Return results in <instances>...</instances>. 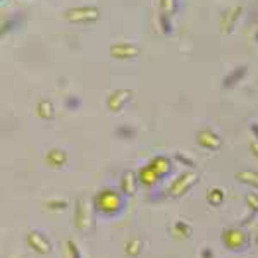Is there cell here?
Returning a JSON list of instances; mask_svg holds the SVG:
<instances>
[{
	"label": "cell",
	"instance_id": "d6986e66",
	"mask_svg": "<svg viewBox=\"0 0 258 258\" xmlns=\"http://www.w3.org/2000/svg\"><path fill=\"white\" fill-rule=\"evenodd\" d=\"M141 239H129L126 244H124V251H126L127 256H138L141 253Z\"/></svg>",
	"mask_w": 258,
	"mask_h": 258
},
{
	"label": "cell",
	"instance_id": "6da1fadb",
	"mask_svg": "<svg viewBox=\"0 0 258 258\" xmlns=\"http://www.w3.org/2000/svg\"><path fill=\"white\" fill-rule=\"evenodd\" d=\"M93 209L100 212L102 215L114 217L124 209V198L122 193H117L115 189H102L95 195L93 198Z\"/></svg>",
	"mask_w": 258,
	"mask_h": 258
},
{
	"label": "cell",
	"instance_id": "ba28073f",
	"mask_svg": "<svg viewBox=\"0 0 258 258\" xmlns=\"http://www.w3.org/2000/svg\"><path fill=\"white\" fill-rule=\"evenodd\" d=\"M112 57L115 59H135V57L140 55V48L133 47V45H112L110 48Z\"/></svg>",
	"mask_w": 258,
	"mask_h": 258
},
{
	"label": "cell",
	"instance_id": "e0dca14e",
	"mask_svg": "<svg viewBox=\"0 0 258 258\" xmlns=\"http://www.w3.org/2000/svg\"><path fill=\"white\" fill-rule=\"evenodd\" d=\"M207 202H209L210 205H214V207L222 205V203H224V189L217 188V186L210 188L209 193H207Z\"/></svg>",
	"mask_w": 258,
	"mask_h": 258
},
{
	"label": "cell",
	"instance_id": "9a60e30c",
	"mask_svg": "<svg viewBox=\"0 0 258 258\" xmlns=\"http://www.w3.org/2000/svg\"><path fill=\"white\" fill-rule=\"evenodd\" d=\"M138 179L141 181V184H145V186H153L157 181H159V176H157V172L153 170L150 165H147V167H143L140 170V174H138Z\"/></svg>",
	"mask_w": 258,
	"mask_h": 258
},
{
	"label": "cell",
	"instance_id": "7402d4cb",
	"mask_svg": "<svg viewBox=\"0 0 258 258\" xmlns=\"http://www.w3.org/2000/svg\"><path fill=\"white\" fill-rule=\"evenodd\" d=\"M160 6H162V14L169 16L176 11V0H162Z\"/></svg>",
	"mask_w": 258,
	"mask_h": 258
},
{
	"label": "cell",
	"instance_id": "5b68a950",
	"mask_svg": "<svg viewBox=\"0 0 258 258\" xmlns=\"http://www.w3.org/2000/svg\"><path fill=\"white\" fill-rule=\"evenodd\" d=\"M26 241L36 253H40V255H48V253L52 251L50 239L40 231H30V232H28V236H26Z\"/></svg>",
	"mask_w": 258,
	"mask_h": 258
},
{
	"label": "cell",
	"instance_id": "cb8c5ba5",
	"mask_svg": "<svg viewBox=\"0 0 258 258\" xmlns=\"http://www.w3.org/2000/svg\"><path fill=\"white\" fill-rule=\"evenodd\" d=\"M66 107H68L69 110H78L81 107V100L78 97H68V100H66Z\"/></svg>",
	"mask_w": 258,
	"mask_h": 258
},
{
	"label": "cell",
	"instance_id": "8fae6325",
	"mask_svg": "<svg viewBox=\"0 0 258 258\" xmlns=\"http://www.w3.org/2000/svg\"><path fill=\"white\" fill-rule=\"evenodd\" d=\"M136 191V174L133 170H126L120 177V193L124 197H133Z\"/></svg>",
	"mask_w": 258,
	"mask_h": 258
},
{
	"label": "cell",
	"instance_id": "2e32d148",
	"mask_svg": "<svg viewBox=\"0 0 258 258\" xmlns=\"http://www.w3.org/2000/svg\"><path fill=\"white\" fill-rule=\"evenodd\" d=\"M36 112H38V115L41 119L50 120L53 117V114H55V109H53L52 102H48V100H41V102L38 103V107H36Z\"/></svg>",
	"mask_w": 258,
	"mask_h": 258
},
{
	"label": "cell",
	"instance_id": "ffe728a7",
	"mask_svg": "<svg viewBox=\"0 0 258 258\" xmlns=\"http://www.w3.org/2000/svg\"><path fill=\"white\" fill-rule=\"evenodd\" d=\"M115 136H119L122 140H133L136 136V129L129 126V124H122V126L115 127Z\"/></svg>",
	"mask_w": 258,
	"mask_h": 258
},
{
	"label": "cell",
	"instance_id": "52a82bcc",
	"mask_svg": "<svg viewBox=\"0 0 258 258\" xmlns=\"http://www.w3.org/2000/svg\"><path fill=\"white\" fill-rule=\"evenodd\" d=\"M197 141L200 147H203L207 150H214V152L215 150H220V147H222V140H220L212 129H202L197 135Z\"/></svg>",
	"mask_w": 258,
	"mask_h": 258
},
{
	"label": "cell",
	"instance_id": "d4e9b609",
	"mask_svg": "<svg viewBox=\"0 0 258 258\" xmlns=\"http://www.w3.org/2000/svg\"><path fill=\"white\" fill-rule=\"evenodd\" d=\"M66 246H68L69 253H71V256H73V258H83V256H81V253H80V249H78V246H76V243H74L73 239L66 241Z\"/></svg>",
	"mask_w": 258,
	"mask_h": 258
},
{
	"label": "cell",
	"instance_id": "5bb4252c",
	"mask_svg": "<svg viewBox=\"0 0 258 258\" xmlns=\"http://www.w3.org/2000/svg\"><path fill=\"white\" fill-rule=\"evenodd\" d=\"M236 179L239 182H244V184H249L253 188H258V172L256 170H239L236 172Z\"/></svg>",
	"mask_w": 258,
	"mask_h": 258
},
{
	"label": "cell",
	"instance_id": "603a6c76",
	"mask_svg": "<svg viewBox=\"0 0 258 258\" xmlns=\"http://www.w3.org/2000/svg\"><path fill=\"white\" fill-rule=\"evenodd\" d=\"M246 203L249 205V209H251V217H253L258 210V195H255V193L246 195Z\"/></svg>",
	"mask_w": 258,
	"mask_h": 258
},
{
	"label": "cell",
	"instance_id": "8992f818",
	"mask_svg": "<svg viewBox=\"0 0 258 258\" xmlns=\"http://www.w3.org/2000/svg\"><path fill=\"white\" fill-rule=\"evenodd\" d=\"M131 98H133L131 90H115L109 97V100H107V107L112 112H119L127 105Z\"/></svg>",
	"mask_w": 258,
	"mask_h": 258
},
{
	"label": "cell",
	"instance_id": "ac0fdd59",
	"mask_svg": "<svg viewBox=\"0 0 258 258\" xmlns=\"http://www.w3.org/2000/svg\"><path fill=\"white\" fill-rule=\"evenodd\" d=\"M172 232H174V236H177V238L186 239V238H189V234H191V227L188 222H184V220H177V222L172 226Z\"/></svg>",
	"mask_w": 258,
	"mask_h": 258
},
{
	"label": "cell",
	"instance_id": "4316f807",
	"mask_svg": "<svg viewBox=\"0 0 258 258\" xmlns=\"http://www.w3.org/2000/svg\"><path fill=\"white\" fill-rule=\"evenodd\" d=\"M160 21H162V30H164V33L165 35H170V33H172V26H170V23L167 19V14H162Z\"/></svg>",
	"mask_w": 258,
	"mask_h": 258
},
{
	"label": "cell",
	"instance_id": "4fadbf2b",
	"mask_svg": "<svg viewBox=\"0 0 258 258\" xmlns=\"http://www.w3.org/2000/svg\"><path fill=\"white\" fill-rule=\"evenodd\" d=\"M66 160H68V155H66L64 150H60V148L48 150V153H47V162H48V164L55 165V167H62V165L66 164Z\"/></svg>",
	"mask_w": 258,
	"mask_h": 258
},
{
	"label": "cell",
	"instance_id": "44dd1931",
	"mask_svg": "<svg viewBox=\"0 0 258 258\" xmlns=\"http://www.w3.org/2000/svg\"><path fill=\"white\" fill-rule=\"evenodd\" d=\"M45 207H47L48 210H66L68 209V202H64V200H59V202H45Z\"/></svg>",
	"mask_w": 258,
	"mask_h": 258
},
{
	"label": "cell",
	"instance_id": "277c9868",
	"mask_svg": "<svg viewBox=\"0 0 258 258\" xmlns=\"http://www.w3.org/2000/svg\"><path fill=\"white\" fill-rule=\"evenodd\" d=\"M198 182V174L197 172H184V174H181L176 181L172 182V186H170V189H169V193H170V197H182V195L188 191L191 186H195Z\"/></svg>",
	"mask_w": 258,
	"mask_h": 258
},
{
	"label": "cell",
	"instance_id": "484cf974",
	"mask_svg": "<svg viewBox=\"0 0 258 258\" xmlns=\"http://www.w3.org/2000/svg\"><path fill=\"white\" fill-rule=\"evenodd\" d=\"M174 159H176V160H179V162H181L182 165H186V167H195V162L191 160V159H188V157H184V155H182L181 152H177L176 155H174Z\"/></svg>",
	"mask_w": 258,
	"mask_h": 258
},
{
	"label": "cell",
	"instance_id": "9c48e42d",
	"mask_svg": "<svg viewBox=\"0 0 258 258\" xmlns=\"http://www.w3.org/2000/svg\"><path fill=\"white\" fill-rule=\"evenodd\" d=\"M91 209L86 205V202H78V207H76V227L78 229H83V231H88V227L85 226L86 222L91 226Z\"/></svg>",
	"mask_w": 258,
	"mask_h": 258
},
{
	"label": "cell",
	"instance_id": "3957f363",
	"mask_svg": "<svg viewBox=\"0 0 258 258\" xmlns=\"http://www.w3.org/2000/svg\"><path fill=\"white\" fill-rule=\"evenodd\" d=\"M222 243L227 249L239 251L248 246V234L239 227H229L222 232Z\"/></svg>",
	"mask_w": 258,
	"mask_h": 258
},
{
	"label": "cell",
	"instance_id": "4dcf8cb0",
	"mask_svg": "<svg viewBox=\"0 0 258 258\" xmlns=\"http://www.w3.org/2000/svg\"><path fill=\"white\" fill-rule=\"evenodd\" d=\"M256 41H258V33H256Z\"/></svg>",
	"mask_w": 258,
	"mask_h": 258
},
{
	"label": "cell",
	"instance_id": "30bf717a",
	"mask_svg": "<svg viewBox=\"0 0 258 258\" xmlns=\"http://www.w3.org/2000/svg\"><path fill=\"white\" fill-rule=\"evenodd\" d=\"M246 73H248V68L246 66H238V68H234L231 71V73L227 74L226 78H224V81H222V86L226 90H231V88H234L238 83L243 80L244 76H246Z\"/></svg>",
	"mask_w": 258,
	"mask_h": 258
},
{
	"label": "cell",
	"instance_id": "f546056e",
	"mask_svg": "<svg viewBox=\"0 0 258 258\" xmlns=\"http://www.w3.org/2000/svg\"><path fill=\"white\" fill-rule=\"evenodd\" d=\"M249 129H251V133L255 135V138L258 140V124H256V122H251V126H249Z\"/></svg>",
	"mask_w": 258,
	"mask_h": 258
},
{
	"label": "cell",
	"instance_id": "f1b7e54d",
	"mask_svg": "<svg viewBox=\"0 0 258 258\" xmlns=\"http://www.w3.org/2000/svg\"><path fill=\"white\" fill-rule=\"evenodd\" d=\"M249 150H251V152H253V155L258 157V141H255V143L249 145Z\"/></svg>",
	"mask_w": 258,
	"mask_h": 258
},
{
	"label": "cell",
	"instance_id": "7a4b0ae2",
	"mask_svg": "<svg viewBox=\"0 0 258 258\" xmlns=\"http://www.w3.org/2000/svg\"><path fill=\"white\" fill-rule=\"evenodd\" d=\"M64 18L73 24L95 23L100 19V11L98 7H71L69 11L64 12Z\"/></svg>",
	"mask_w": 258,
	"mask_h": 258
},
{
	"label": "cell",
	"instance_id": "83f0119b",
	"mask_svg": "<svg viewBox=\"0 0 258 258\" xmlns=\"http://www.w3.org/2000/svg\"><path fill=\"white\" fill-rule=\"evenodd\" d=\"M202 258H214V251H212V249H210L209 246H207V248L202 251Z\"/></svg>",
	"mask_w": 258,
	"mask_h": 258
},
{
	"label": "cell",
	"instance_id": "7c38bea8",
	"mask_svg": "<svg viewBox=\"0 0 258 258\" xmlns=\"http://www.w3.org/2000/svg\"><path fill=\"white\" fill-rule=\"evenodd\" d=\"M148 165H150V167H152L153 170H155L157 176H159V177L167 176L170 170H172V164H170V160L167 159V157H164V155H157L155 159L150 162Z\"/></svg>",
	"mask_w": 258,
	"mask_h": 258
}]
</instances>
